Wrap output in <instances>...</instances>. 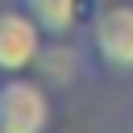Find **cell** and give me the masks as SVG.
<instances>
[{
	"instance_id": "1",
	"label": "cell",
	"mask_w": 133,
	"mask_h": 133,
	"mask_svg": "<svg viewBox=\"0 0 133 133\" xmlns=\"http://www.w3.org/2000/svg\"><path fill=\"white\" fill-rule=\"evenodd\" d=\"M83 50L91 71L129 79L133 75V0L100 4L83 25Z\"/></svg>"
},
{
	"instance_id": "2",
	"label": "cell",
	"mask_w": 133,
	"mask_h": 133,
	"mask_svg": "<svg viewBox=\"0 0 133 133\" xmlns=\"http://www.w3.org/2000/svg\"><path fill=\"white\" fill-rule=\"evenodd\" d=\"M50 116V91L37 79H29V71L0 75V133H46Z\"/></svg>"
},
{
	"instance_id": "3",
	"label": "cell",
	"mask_w": 133,
	"mask_h": 133,
	"mask_svg": "<svg viewBox=\"0 0 133 133\" xmlns=\"http://www.w3.org/2000/svg\"><path fill=\"white\" fill-rule=\"evenodd\" d=\"M46 50V29L29 17V8L8 4L0 8V75L33 71Z\"/></svg>"
},
{
	"instance_id": "4",
	"label": "cell",
	"mask_w": 133,
	"mask_h": 133,
	"mask_svg": "<svg viewBox=\"0 0 133 133\" xmlns=\"http://www.w3.org/2000/svg\"><path fill=\"white\" fill-rule=\"evenodd\" d=\"M29 17L46 29V37H75L83 33V0H17Z\"/></svg>"
},
{
	"instance_id": "5",
	"label": "cell",
	"mask_w": 133,
	"mask_h": 133,
	"mask_svg": "<svg viewBox=\"0 0 133 133\" xmlns=\"http://www.w3.org/2000/svg\"><path fill=\"white\" fill-rule=\"evenodd\" d=\"M125 133H133V112H129V125H125Z\"/></svg>"
}]
</instances>
